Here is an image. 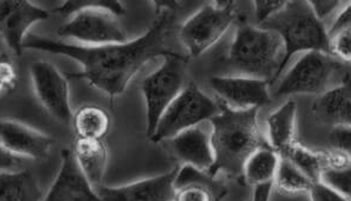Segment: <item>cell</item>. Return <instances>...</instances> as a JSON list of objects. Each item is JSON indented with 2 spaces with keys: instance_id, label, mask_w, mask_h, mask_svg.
<instances>
[{
  "instance_id": "30bf717a",
  "label": "cell",
  "mask_w": 351,
  "mask_h": 201,
  "mask_svg": "<svg viewBox=\"0 0 351 201\" xmlns=\"http://www.w3.org/2000/svg\"><path fill=\"white\" fill-rule=\"evenodd\" d=\"M29 71L34 92L47 112L62 125L72 123L74 113L66 73L47 60L33 62Z\"/></svg>"
},
{
  "instance_id": "ba28073f",
  "label": "cell",
  "mask_w": 351,
  "mask_h": 201,
  "mask_svg": "<svg viewBox=\"0 0 351 201\" xmlns=\"http://www.w3.org/2000/svg\"><path fill=\"white\" fill-rule=\"evenodd\" d=\"M234 19V8L205 5L183 23L178 37L190 57H198L226 34Z\"/></svg>"
},
{
  "instance_id": "83f0119b",
  "label": "cell",
  "mask_w": 351,
  "mask_h": 201,
  "mask_svg": "<svg viewBox=\"0 0 351 201\" xmlns=\"http://www.w3.org/2000/svg\"><path fill=\"white\" fill-rule=\"evenodd\" d=\"M213 190L202 184H189L176 190V200L208 201L213 199Z\"/></svg>"
},
{
  "instance_id": "44dd1931",
  "label": "cell",
  "mask_w": 351,
  "mask_h": 201,
  "mask_svg": "<svg viewBox=\"0 0 351 201\" xmlns=\"http://www.w3.org/2000/svg\"><path fill=\"white\" fill-rule=\"evenodd\" d=\"M281 155L270 145L255 150L246 160L242 176L250 185L266 181H275Z\"/></svg>"
},
{
  "instance_id": "5b68a950",
  "label": "cell",
  "mask_w": 351,
  "mask_h": 201,
  "mask_svg": "<svg viewBox=\"0 0 351 201\" xmlns=\"http://www.w3.org/2000/svg\"><path fill=\"white\" fill-rule=\"evenodd\" d=\"M341 60L331 53L310 51L301 53L300 58L293 63L274 91L276 97L293 95L320 96L337 86V80H343L346 72Z\"/></svg>"
},
{
  "instance_id": "d6986e66",
  "label": "cell",
  "mask_w": 351,
  "mask_h": 201,
  "mask_svg": "<svg viewBox=\"0 0 351 201\" xmlns=\"http://www.w3.org/2000/svg\"><path fill=\"white\" fill-rule=\"evenodd\" d=\"M74 154L88 180L95 185H102L108 163V150L102 140L80 139L74 142Z\"/></svg>"
},
{
  "instance_id": "74e56055",
  "label": "cell",
  "mask_w": 351,
  "mask_h": 201,
  "mask_svg": "<svg viewBox=\"0 0 351 201\" xmlns=\"http://www.w3.org/2000/svg\"><path fill=\"white\" fill-rule=\"evenodd\" d=\"M236 0H213V5L219 8H234Z\"/></svg>"
},
{
  "instance_id": "d590c367",
  "label": "cell",
  "mask_w": 351,
  "mask_h": 201,
  "mask_svg": "<svg viewBox=\"0 0 351 201\" xmlns=\"http://www.w3.org/2000/svg\"><path fill=\"white\" fill-rule=\"evenodd\" d=\"M18 157L10 151L1 147V172H14L16 169Z\"/></svg>"
},
{
  "instance_id": "1f68e13d",
  "label": "cell",
  "mask_w": 351,
  "mask_h": 201,
  "mask_svg": "<svg viewBox=\"0 0 351 201\" xmlns=\"http://www.w3.org/2000/svg\"><path fill=\"white\" fill-rule=\"evenodd\" d=\"M306 1L322 21L337 13V9L341 4V0H306Z\"/></svg>"
},
{
  "instance_id": "4fadbf2b",
  "label": "cell",
  "mask_w": 351,
  "mask_h": 201,
  "mask_svg": "<svg viewBox=\"0 0 351 201\" xmlns=\"http://www.w3.org/2000/svg\"><path fill=\"white\" fill-rule=\"evenodd\" d=\"M180 167L157 175L154 178L138 180L121 187H95L101 200L107 201H169L176 200V178Z\"/></svg>"
},
{
  "instance_id": "52a82bcc",
  "label": "cell",
  "mask_w": 351,
  "mask_h": 201,
  "mask_svg": "<svg viewBox=\"0 0 351 201\" xmlns=\"http://www.w3.org/2000/svg\"><path fill=\"white\" fill-rule=\"evenodd\" d=\"M189 57L178 53L163 57L161 67L143 80L141 90L146 104L147 137L154 134L163 112L183 90L184 64Z\"/></svg>"
},
{
  "instance_id": "f1b7e54d",
  "label": "cell",
  "mask_w": 351,
  "mask_h": 201,
  "mask_svg": "<svg viewBox=\"0 0 351 201\" xmlns=\"http://www.w3.org/2000/svg\"><path fill=\"white\" fill-rule=\"evenodd\" d=\"M255 7V18L261 24L270 16L276 14L282 8H285L290 0H252Z\"/></svg>"
},
{
  "instance_id": "ac0fdd59",
  "label": "cell",
  "mask_w": 351,
  "mask_h": 201,
  "mask_svg": "<svg viewBox=\"0 0 351 201\" xmlns=\"http://www.w3.org/2000/svg\"><path fill=\"white\" fill-rule=\"evenodd\" d=\"M298 104L293 99L280 106L266 119L267 142L272 149L282 155L295 142Z\"/></svg>"
},
{
  "instance_id": "e575fe53",
  "label": "cell",
  "mask_w": 351,
  "mask_h": 201,
  "mask_svg": "<svg viewBox=\"0 0 351 201\" xmlns=\"http://www.w3.org/2000/svg\"><path fill=\"white\" fill-rule=\"evenodd\" d=\"M255 191H254V200L266 201L270 200L272 190L275 187V181H266V182H260L254 185Z\"/></svg>"
},
{
  "instance_id": "d4e9b609",
  "label": "cell",
  "mask_w": 351,
  "mask_h": 201,
  "mask_svg": "<svg viewBox=\"0 0 351 201\" xmlns=\"http://www.w3.org/2000/svg\"><path fill=\"white\" fill-rule=\"evenodd\" d=\"M86 9H102L117 16L125 14V8L121 0H64L62 5L56 8V13L62 16H72Z\"/></svg>"
},
{
  "instance_id": "e0dca14e",
  "label": "cell",
  "mask_w": 351,
  "mask_h": 201,
  "mask_svg": "<svg viewBox=\"0 0 351 201\" xmlns=\"http://www.w3.org/2000/svg\"><path fill=\"white\" fill-rule=\"evenodd\" d=\"M177 156L184 164L192 165L213 175L215 150L211 134L197 126L190 127L171 139Z\"/></svg>"
},
{
  "instance_id": "9a60e30c",
  "label": "cell",
  "mask_w": 351,
  "mask_h": 201,
  "mask_svg": "<svg viewBox=\"0 0 351 201\" xmlns=\"http://www.w3.org/2000/svg\"><path fill=\"white\" fill-rule=\"evenodd\" d=\"M1 147L16 156L44 160L49 155L54 139L13 119H3L0 127Z\"/></svg>"
},
{
  "instance_id": "cb8c5ba5",
  "label": "cell",
  "mask_w": 351,
  "mask_h": 201,
  "mask_svg": "<svg viewBox=\"0 0 351 201\" xmlns=\"http://www.w3.org/2000/svg\"><path fill=\"white\" fill-rule=\"evenodd\" d=\"M281 156L290 158L293 164L300 167L314 181L322 179V172L328 169L329 165V152L307 149L296 142H293Z\"/></svg>"
},
{
  "instance_id": "3957f363",
  "label": "cell",
  "mask_w": 351,
  "mask_h": 201,
  "mask_svg": "<svg viewBox=\"0 0 351 201\" xmlns=\"http://www.w3.org/2000/svg\"><path fill=\"white\" fill-rule=\"evenodd\" d=\"M285 45L280 34L263 25H240L234 32L225 63L234 75L271 83L284 71Z\"/></svg>"
},
{
  "instance_id": "603a6c76",
  "label": "cell",
  "mask_w": 351,
  "mask_h": 201,
  "mask_svg": "<svg viewBox=\"0 0 351 201\" xmlns=\"http://www.w3.org/2000/svg\"><path fill=\"white\" fill-rule=\"evenodd\" d=\"M314 182L290 158L281 156L275 176V187L280 191L289 195H308Z\"/></svg>"
},
{
  "instance_id": "2e32d148",
  "label": "cell",
  "mask_w": 351,
  "mask_h": 201,
  "mask_svg": "<svg viewBox=\"0 0 351 201\" xmlns=\"http://www.w3.org/2000/svg\"><path fill=\"white\" fill-rule=\"evenodd\" d=\"M315 119L334 128H351V72L322 93L313 106Z\"/></svg>"
},
{
  "instance_id": "8992f818",
  "label": "cell",
  "mask_w": 351,
  "mask_h": 201,
  "mask_svg": "<svg viewBox=\"0 0 351 201\" xmlns=\"http://www.w3.org/2000/svg\"><path fill=\"white\" fill-rule=\"evenodd\" d=\"M221 111V104L215 102L196 83L183 87L181 93L163 112L151 141L171 140L176 134L190 127L197 126L204 121H210Z\"/></svg>"
},
{
  "instance_id": "277c9868",
  "label": "cell",
  "mask_w": 351,
  "mask_h": 201,
  "mask_svg": "<svg viewBox=\"0 0 351 201\" xmlns=\"http://www.w3.org/2000/svg\"><path fill=\"white\" fill-rule=\"evenodd\" d=\"M258 25L280 34L285 45L284 68L298 53L329 52L330 33L306 0H290L285 8Z\"/></svg>"
},
{
  "instance_id": "f546056e",
  "label": "cell",
  "mask_w": 351,
  "mask_h": 201,
  "mask_svg": "<svg viewBox=\"0 0 351 201\" xmlns=\"http://www.w3.org/2000/svg\"><path fill=\"white\" fill-rule=\"evenodd\" d=\"M0 81H1V95L5 96L16 87V72L12 62L3 54L0 66Z\"/></svg>"
},
{
  "instance_id": "8d00e7d4",
  "label": "cell",
  "mask_w": 351,
  "mask_h": 201,
  "mask_svg": "<svg viewBox=\"0 0 351 201\" xmlns=\"http://www.w3.org/2000/svg\"><path fill=\"white\" fill-rule=\"evenodd\" d=\"M156 13L161 14L163 12H176L178 8V0H151Z\"/></svg>"
},
{
  "instance_id": "4316f807",
  "label": "cell",
  "mask_w": 351,
  "mask_h": 201,
  "mask_svg": "<svg viewBox=\"0 0 351 201\" xmlns=\"http://www.w3.org/2000/svg\"><path fill=\"white\" fill-rule=\"evenodd\" d=\"M329 53L344 63H351V27L330 34Z\"/></svg>"
},
{
  "instance_id": "8fae6325",
  "label": "cell",
  "mask_w": 351,
  "mask_h": 201,
  "mask_svg": "<svg viewBox=\"0 0 351 201\" xmlns=\"http://www.w3.org/2000/svg\"><path fill=\"white\" fill-rule=\"evenodd\" d=\"M211 88L221 106L232 110L260 108L270 104V82L250 75H215Z\"/></svg>"
},
{
  "instance_id": "5bb4252c",
  "label": "cell",
  "mask_w": 351,
  "mask_h": 201,
  "mask_svg": "<svg viewBox=\"0 0 351 201\" xmlns=\"http://www.w3.org/2000/svg\"><path fill=\"white\" fill-rule=\"evenodd\" d=\"M62 166L45 201L101 200L95 185L82 170L73 150L62 151Z\"/></svg>"
},
{
  "instance_id": "484cf974",
  "label": "cell",
  "mask_w": 351,
  "mask_h": 201,
  "mask_svg": "<svg viewBox=\"0 0 351 201\" xmlns=\"http://www.w3.org/2000/svg\"><path fill=\"white\" fill-rule=\"evenodd\" d=\"M320 180L334 187L344 196L345 200H351V160L344 166L324 170Z\"/></svg>"
},
{
  "instance_id": "7402d4cb",
  "label": "cell",
  "mask_w": 351,
  "mask_h": 201,
  "mask_svg": "<svg viewBox=\"0 0 351 201\" xmlns=\"http://www.w3.org/2000/svg\"><path fill=\"white\" fill-rule=\"evenodd\" d=\"M72 125L77 137L102 140L110 132V113L99 106L87 104L74 113Z\"/></svg>"
},
{
  "instance_id": "ffe728a7",
  "label": "cell",
  "mask_w": 351,
  "mask_h": 201,
  "mask_svg": "<svg viewBox=\"0 0 351 201\" xmlns=\"http://www.w3.org/2000/svg\"><path fill=\"white\" fill-rule=\"evenodd\" d=\"M44 199L42 187L29 170L0 172V200L38 201Z\"/></svg>"
},
{
  "instance_id": "4dcf8cb0",
  "label": "cell",
  "mask_w": 351,
  "mask_h": 201,
  "mask_svg": "<svg viewBox=\"0 0 351 201\" xmlns=\"http://www.w3.org/2000/svg\"><path fill=\"white\" fill-rule=\"evenodd\" d=\"M308 198L315 201L345 200L343 195L337 193L334 187H330L329 184L324 182L322 180L315 181Z\"/></svg>"
},
{
  "instance_id": "7c38bea8",
  "label": "cell",
  "mask_w": 351,
  "mask_h": 201,
  "mask_svg": "<svg viewBox=\"0 0 351 201\" xmlns=\"http://www.w3.org/2000/svg\"><path fill=\"white\" fill-rule=\"evenodd\" d=\"M51 13L30 0H0V28L4 42L16 57H22L29 29L47 21Z\"/></svg>"
},
{
  "instance_id": "d6a6232c",
  "label": "cell",
  "mask_w": 351,
  "mask_h": 201,
  "mask_svg": "<svg viewBox=\"0 0 351 201\" xmlns=\"http://www.w3.org/2000/svg\"><path fill=\"white\" fill-rule=\"evenodd\" d=\"M331 141L337 149L344 151L351 158V128H335Z\"/></svg>"
},
{
  "instance_id": "7a4b0ae2",
  "label": "cell",
  "mask_w": 351,
  "mask_h": 201,
  "mask_svg": "<svg viewBox=\"0 0 351 201\" xmlns=\"http://www.w3.org/2000/svg\"><path fill=\"white\" fill-rule=\"evenodd\" d=\"M258 110H232L221 106V111L210 119L215 150L213 176L217 172H225L230 176L242 175L247 157L255 150L269 145L260 131Z\"/></svg>"
},
{
  "instance_id": "9c48e42d",
  "label": "cell",
  "mask_w": 351,
  "mask_h": 201,
  "mask_svg": "<svg viewBox=\"0 0 351 201\" xmlns=\"http://www.w3.org/2000/svg\"><path fill=\"white\" fill-rule=\"evenodd\" d=\"M116 18L117 15L102 9L81 10L59 27L58 36L84 45L125 43L128 38Z\"/></svg>"
},
{
  "instance_id": "836d02e7",
  "label": "cell",
  "mask_w": 351,
  "mask_h": 201,
  "mask_svg": "<svg viewBox=\"0 0 351 201\" xmlns=\"http://www.w3.org/2000/svg\"><path fill=\"white\" fill-rule=\"evenodd\" d=\"M345 27H351V1L346 7L339 12L335 21L332 23L331 28H330V34L337 32V30L345 28Z\"/></svg>"
},
{
  "instance_id": "6da1fadb",
  "label": "cell",
  "mask_w": 351,
  "mask_h": 201,
  "mask_svg": "<svg viewBox=\"0 0 351 201\" xmlns=\"http://www.w3.org/2000/svg\"><path fill=\"white\" fill-rule=\"evenodd\" d=\"M173 13L163 12L157 14L158 18L145 34L125 43L74 45L29 33L25 38L24 48L77 60L82 71L66 73L68 80H84L108 97H118L125 93L133 77L149 60L175 54L166 45V38L175 19Z\"/></svg>"
}]
</instances>
